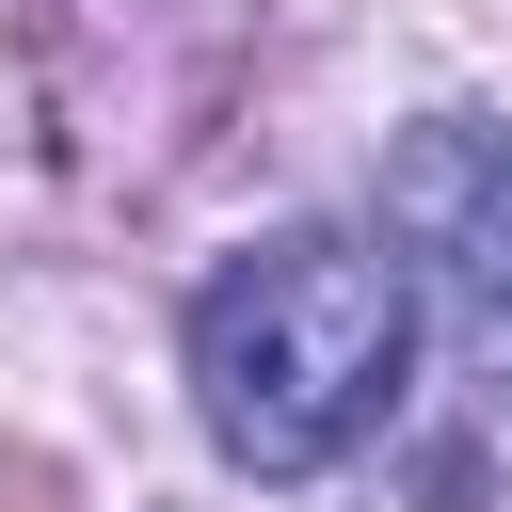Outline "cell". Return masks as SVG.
Wrapping results in <instances>:
<instances>
[{
  "label": "cell",
  "mask_w": 512,
  "mask_h": 512,
  "mask_svg": "<svg viewBox=\"0 0 512 512\" xmlns=\"http://www.w3.org/2000/svg\"><path fill=\"white\" fill-rule=\"evenodd\" d=\"M416 368V288L352 224H272L192 288V416L240 480H320L384 432Z\"/></svg>",
  "instance_id": "6da1fadb"
},
{
  "label": "cell",
  "mask_w": 512,
  "mask_h": 512,
  "mask_svg": "<svg viewBox=\"0 0 512 512\" xmlns=\"http://www.w3.org/2000/svg\"><path fill=\"white\" fill-rule=\"evenodd\" d=\"M384 240L432 272V304L512 352V128L496 112H432L384 144Z\"/></svg>",
  "instance_id": "7a4b0ae2"
}]
</instances>
